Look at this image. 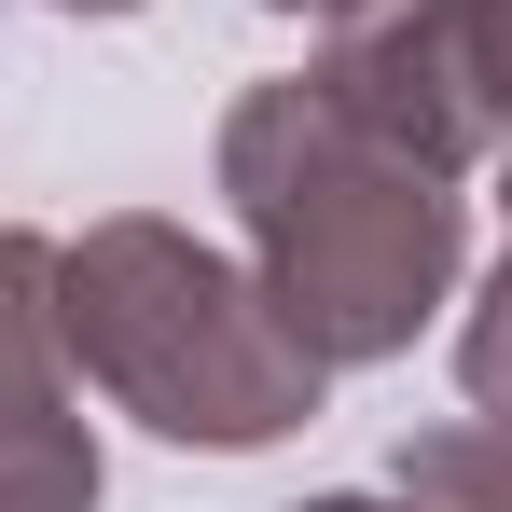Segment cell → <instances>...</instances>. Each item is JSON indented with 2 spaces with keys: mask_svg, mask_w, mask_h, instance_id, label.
Returning <instances> with one entry per match:
<instances>
[{
  "mask_svg": "<svg viewBox=\"0 0 512 512\" xmlns=\"http://www.w3.org/2000/svg\"><path fill=\"white\" fill-rule=\"evenodd\" d=\"M222 208H236L250 277L291 305V333L333 374L402 360L471 277V194L388 139H360L305 70L222 111Z\"/></svg>",
  "mask_w": 512,
  "mask_h": 512,
  "instance_id": "obj_1",
  "label": "cell"
},
{
  "mask_svg": "<svg viewBox=\"0 0 512 512\" xmlns=\"http://www.w3.org/2000/svg\"><path fill=\"white\" fill-rule=\"evenodd\" d=\"M56 346H70V388H97L111 416L194 457H263L333 388V360L291 333L250 250L194 236L167 208H111L84 236H56Z\"/></svg>",
  "mask_w": 512,
  "mask_h": 512,
  "instance_id": "obj_2",
  "label": "cell"
},
{
  "mask_svg": "<svg viewBox=\"0 0 512 512\" xmlns=\"http://www.w3.org/2000/svg\"><path fill=\"white\" fill-rule=\"evenodd\" d=\"M305 84L333 97L360 139H388V153H416V167H443V180H471L499 153V111H485L471 14H457V0H333Z\"/></svg>",
  "mask_w": 512,
  "mask_h": 512,
  "instance_id": "obj_3",
  "label": "cell"
},
{
  "mask_svg": "<svg viewBox=\"0 0 512 512\" xmlns=\"http://www.w3.org/2000/svg\"><path fill=\"white\" fill-rule=\"evenodd\" d=\"M70 416V346H56V236L0 222V443Z\"/></svg>",
  "mask_w": 512,
  "mask_h": 512,
  "instance_id": "obj_4",
  "label": "cell"
},
{
  "mask_svg": "<svg viewBox=\"0 0 512 512\" xmlns=\"http://www.w3.org/2000/svg\"><path fill=\"white\" fill-rule=\"evenodd\" d=\"M402 499L416 512H512V429L499 416H443V429H402Z\"/></svg>",
  "mask_w": 512,
  "mask_h": 512,
  "instance_id": "obj_5",
  "label": "cell"
},
{
  "mask_svg": "<svg viewBox=\"0 0 512 512\" xmlns=\"http://www.w3.org/2000/svg\"><path fill=\"white\" fill-rule=\"evenodd\" d=\"M0 512H97V443H84V416L0 443Z\"/></svg>",
  "mask_w": 512,
  "mask_h": 512,
  "instance_id": "obj_6",
  "label": "cell"
},
{
  "mask_svg": "<svg viewBox=\"0 0 512 512\" xmlns=\"http://www.w3.org/2000/svg\"><path fill=\"white\" fill-rule=\"evenodd\" d=\"M457 388H471V416L512 429V250H499V277L471 291V319H457Z\"/></svg>",
  "mask_w": 512,
  "mask_h": 512,
  "instance_id": "obj_7",
  "label": "cell"
},
{
  "mask_svg": "<svg viewBox=\"0 0 512 512\" xmlns=\"http://www.w3.org/2000/svg\"><path fill=\"white\" fill-rule=\"evenodd\" d=\"M471 14V70H485V111H499V139H512V0H457Z\"/></svg>",
  "mask_w": 512,
  "mask_h": 512,
  "instance_id": "obj_8",
  "label": "cell"
},
{
  "mask_svg": "<svg viewBox=\"0 0 512 512\" xmlns=\"http://www.w3.org/2000/svg\"><path fill=\"white\" fill-rule=\"evenodd\" d=\"M305 512H416V499H360V485H346V499H305Z\"/></svg>",
  "mask_w": 512,
  "mask_h": 512,
  "instance_id": "obj_9",
  "label": "cell"
},
{
  "mask_svg": "<svg viewBox=\"0 0 512 512\" xmlns=\"http://www.w3.org/2000/svg\"><path fill=\"white\" fill-rule=\"evenodd\" d=\"M56 14H139V0H56Z\"/></svg>",
  "mask_w": 512,
  "mask_h": 512,
  "instance_id": "obj_10",
  "label": "cell"
},
{
  "mask_svg": "<svg viewBox=\"0 0 512 512\" xmlns=\"http://www.w3.org/2000/svg\"><path fill=\"white\" fill-rule=\"evenodd\" d=\"M485 167H499V208H512V139H499V153H485Z\"/></svg>",
  "mask_w": 512,
  "mask_h": 512,
  "instance_id": "obj_11",
  "label": "cell"
},
{
  "mask_svg": "<svg viewBox=\"0 0 512 512\" xmlns=\"http://www.w3.org/2000/svg\"><path fill=\"white\" fill-rule=\"evenodd\" d=\"M263 14H333V0H263Z\"/></svg>",
  "mask_w": 512,
  "mask_h": 512,
  "instance_id": "obj_12",
  "label": "cell"
}]
</instances>
